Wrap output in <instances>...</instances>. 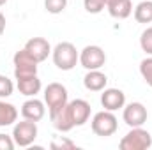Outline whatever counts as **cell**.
<instances>
[{
  "label": "cell",
  "mask_w": 152,
  "mask_h": 150,
  "mask_svg": "<svg viewBox=\"0 0 152 150\" xmlns=\"http://www.w3.org/2000/svg\"><path fill=\"white\" fill-rule=\"evenodd\" d=\"M37 138V122L23 118L21 122L14 124L12 129V140L16 147H30Z\"/></svg>",
  "instance_id": "4"
},
{
  "label": "cell",
  "mask_w": 152,
  "mask_h": 150,
  "mask_svg": "<svg viewBox=\"0 0 152 150\" xmlns=\"http://www.w3.org/2000/svg\"><path fill=\"white\" fill-rule=\"evenodd\" d=\"M80 66L85 67L87 71H94V69H101L104 64H106V53L101 46H96V44H90V46H85L81 51H80V58H78Z\"/></svg>",
  "instance_id": "5"
},
{
  "label": "cell",
  "mask_w": 152,
  "mask_h": 150,
  "mask_svg": "<svg viewBox=\"0 0 152 150\" xmlns=\"http://www.w3.org/2000/svg\"><path fill=\"white\" fill-rule=\"evenodd\" d=\"M67 99H69V94H67V88L62 83L55 81V83H50L44 88V104L48 106V111L53 110V108L67 104L69 103Z\"/></svg>",
  "instance_id": "7"
},
{
  "label": "cell",
  "mask_w": 152,
  "mask_h": 150,
  "mask_svg": "<svg viewBox=\"0 0 152 150\" xmlns=\"http://www.w3.org/2000/svg\"><path fill=\"white\" fill-rule=\"evenodd\" d=\"M4 32H5V16L0 12V37H2Z\"/></svg>",
  "instance_id": "26"
},
{
  "label": "cell",
  "mask_w": 152,
  "mask_h": 150,
  "mask_svg": "<svg viewBox=\"0 0 152 150\" xmlns=\"http://www.w3.org/2000/svg\"><path fill=\"white\" fill-rule=\"evenodd\" d=\"M67 108H69V113H71L75 127H81V125H85L90 120L92 108H90V104L85 99H75V101L67 103Z\"/></svg>",
  "instance_id": "9"
},
{
  "label": "cell",
  "mask_w": 152,
  "mask_h": 150,
  "mask_svg": "<svg viewBox=\"0 0 152 150\" xmlns=\"http://www.w3.org/2000/svg\"><path fill=\"white\" fill-rule=\"evenodd\" d=\"M134 20L138 23H152V0H143L134 7Z\"/></svg>",
  "instance_id": "18"
},
{
  "label": "cell",
  "mask_w": 152,
  "mask_h": 150,
  "mask_svg": "<svg viewBox=\"0 0 152 150\" xmlns=\"http://www.w3.org/2000/svg\"><path fill=\"white\" fill-rule=\"evenodd\" d=\"M140 74L145 79V83L152 87V55L140 62Z\"/></svg>",
  "instance_id": "19"
},
{
  "label": "cell",
  "mask_w": 152,
  "mask_h": 150,
  "mask_svg": "<svg viewBox=\"0 0 152 150\" xmlns=\"http://www.w3.org/2000/svg\"><path fill=\"white\" fill-rule=\"evenodd\" d=\"M147 108L142 103H129L127 106H124L122 111V118L129 127H142L147 122Z\"/></svg>",
  "instance_id": "8"
},
{
  "label": "cell",
  "mask_w": 152,
  "mask_h": 150,
  "mask_svg": "<svg viewBox=\"0 0 152 150\" xmlns=\"http://www.w3.org/2000/svg\"><path fill=\"white\" fill-rule=\"evenodd\" d=\"M90 127H92V133L96 136H101V138H108L117 133V127H118V122H117V117L113 115V111H108V110H103V111L96 113L90 120Z\"/></svg>",
  "instance_id": "3"
},
{
  "label": "cell",
  "mask_w": 152,
  "mask_h": 150,
  "mask_svg": "<svg viewBox=\"0 0 152 150\" xmlns=\"http://www.w3.org/2000/svg\"><path fill=\"white\" fill-rule=\"evenodd\" d=\"M12 92H14V83L5 74H0V99L11 97Z\"/></svg>",
  "instance_id": "21"
},
{
  "label": "cell",
  "mask_w": 152,
  "mask_h": 150,
  "mask_svg": "<svg viewBox=\"0 0 152 150\" xmlns=\"http://www.w3.org/2000/svg\"><path fill=\"white\" fill-rule=\"evenodd\" d=\"M16 147L14 140H12V134H2L0 133V150H12Z\"/></svg>",
  "instance_id": "25"
},
{
  "label": "cell",
  "mask_w": 152,
  "mask_h": 150,
  "mask_svg": "<svg viewBox=\"0 0 152 150\" xmlns=\"http://www.w3.org/2000/svg\"><path fill=\"white\" fill-rule=\"evenodd\" d=\"M83 7L90 14H99L106 7V0H83Z\"/></svg>",
  "instance_id": "22"
},
{
  "label": "cell",
  "mask_w": 152,
  "mask_h": 150,
  "mask_svg": "<svg viewBox=\"0 0 152 150\" xmlns=\"http://www.w3.org/2000/svg\"><path fill=\"white\" fill-rule=\"evenodd\" d=\"M44 115H46V104L36 97H30L21 104V117L27 120L39 122L44 118Z\"/></svg>",
  "instance_id": "13"
},
{
  "label": "cell",
  "mask_w": 152,
  "mask_h": 150,
  "mask_svg": "<svg viewBox=\"0 0 152 150\" xmlns=\"http://www.w3.org/2000/svg\"><path fill=\"white\" fill-rule=\"evenodd\" d=\"M140 46L142 50L147 53V55H152V27L145 28L140 36Z\"/></svg>",
  "instance_id": "23"
},
{
  "label": "cell",
  "mask_w": 152,
  "mask_h": 150,
  "mask_svg": "<svg viewBox=\"0 0 152 150\" xmlns=\"http://www.w3.org/2000/svg\"><path fill=\"white\" fill-rule=\"evenodd\" d=\"M83 85L90 92H103L108 85V78H106L104 73H101V69L87 71V74L83 78Z\"/></svg>",
  "instance_id": "15"
},
{
  "label": "cell",
  "mask_w": 152,
  "mask_h": 150,
  "mask_svg": "<svg viewBox=\"0 0 152 150\" xmlns=\"http://www.w3.org/2000/svg\"><path fill=\"white\" fill-rule=\"evenodd\" d=\"M110 2H117V0H106V4H110Z\"/></svg>",
  "instance_id": "28"
},
{
  "label": "cell",
  "mask_w": 152,
  "mask_h": 150,
  "mask_svg": "<svg viewBox=\"0 0 152 150\" xmlns=\"http://www.w3.org/2000/svg\"><path fill=\"white\" fill-rule=\"evenodd\" d=\"M16 120H18V110H16V106L0 99V127L12 125V124H16Z\"/></svg>",
  "instance_id": "17"
},
{
  "label": "cell",
  "mask_w": 152,
  "mask_h": 150,
  "mask_svg": "<svg viewBox=\"0 0 152 150\" xmlns=\"http://www.w3.org/2000/svg\"><path fill=\"white\" fill-rule=\"evenodd\" d=\"M12 64H14V78H25V76L37 74V60L23 48L20 51L14 53L12 57Z\"/></svg>",
  "instance_id": "6"
},
{
  "label": "cell",
  "mask_w": 152,
  "mask_h": 150,
  "mask_svg": "<svg viewBox=\"0 0 152 150\" xmlns=\"http://www.w3.org/2000/svg\"><path fill=\"white\" fill-rule=\"evenodd\" d=\"M25 50L37 60V62H44L50 55H51V46L48 42V39L44 37H32L27 41Z\"/></svg>",
  "instance_id": "12"
},
{
  "label": "cell",
  "mask_w": 152,
  "mask_h": 150,
  "mask_svg": "<svg viewBox=\"0 0 152 150\" xmlns=\"http://www.w3.org/2000/svg\"><path fill=\"white\" fill-rule=\"evenodd\" d=\"M67 7V0H44V9L50 14H60Z\"/></svg>",
  "instance_id": "20"
},
{
  "label": "cell",
  "mask_w": 152,
  "mask_h": 150,
  "mask_svg": "<svg viewBox=\"0 0 152 150\" xmlns=\"http://www.w3.org/2000/svg\"><path fill=\"white\" fill-rule=\"evenodd\" d=\"M120 150H149L152 147V136L143 127H131V131L120 140Z\"/></svg>",
  "instance_id": "2"
},
{
  "label": "cell",
  "mask_w": 152,
  "mask_h": 150,
  "mask_svg": "<svg viewBox=\"0 0 152 150\" xmlns=\"http://www.w3.org/2000/svg\"><path fill=\"white\" fill-rule=\"evenodd\" d=\"M106 9L110 12V16L115 20H126L133 14V2L131 0H117L106 4Z\"/></svg>",
  "instance_id": "16"
},
{
  "label": "cell",
  "mask_w": 152,
  "mask_h": 150,
  "mask_svg": "<svg viewBox=\"0 0 152 150\" xmlns=\"http://www.w3.org/2000/svg\"><path fill=\"white\" fill-rule=\"evenodd\" d=\"M48 113H50V120H51V124H53V127H55L57 131H60V133H69V131L75 127L67 104L58 106V108H53V110H50Z\"/></svg>",
  "instance_id": "10"
},
{
  "label": "cell",
  "mask_w": 152,
  "mask_h": 150,
  "mask_svg": "<svg viewBox=\"0 0 152 150\" xmlns=\"http://www.w3.org/2000/svg\"><path fill=\"white\" fill-rule=\"evenodd\" d=\"M16 87H18L20 94H23L27 97H36L42 88V83H41L37 74H32V76H25V78H18Z\"/></svg>",
  "instance_id": "14"
},
{
  "label": "cell",
  "mask_w": 152,
  "mask_h": 150,
  "mask_svg": "<svg viewBox=\"0 0 152 150\" xmlns=\"http://www.w3.org/2000/svg\"><path fill=\"white\" fill-rule=\"evenodd\" d=\"M50 149L51 150H73L76 149V143L67 140V138H62V140H53L50 143Z\"/></svg>",
  "instance_id": "24"
},
{
  "label": "cell",
  "mask_w": 152,
  "mask_h": 150,
  "mask_svg": "<svg viewBox=\"0 0 152 150\" xmlns=\"http://www.w3.org/2000/svg\"><path fill=\"white\" fill-rule=\"evenodd\" d=\"M101 104L108 111H117L126 106V94L120 88H104L101 94Z\"/></svg>",
  "instance_id": "11"
},
{
  "label": "cell",
  "mask_w": 152,
  "mask_h": 150,
  "mask_svg": "<svg viewBox=\"0 0 152 150\" xmlns=\"http://www.w3.org/2000/svg\"><path fill=\"white\" fill-rule=\"evenodd\" d=\"M51 58L53 64L57 66V69L60 71H71L75 69L80 58V51L76 50V46L73 42H58L53 50H51Z\"/></svg>",
  "instance_id": "1"
},
{
  "label": "cell",
  "mask_w": 152,
  "mask_h": 150,
  "mask_svg": "<svg viewBox=\"0 0 152 150\" xmlns=\"http://www.w3.org/2000/svg\"><path fill=\"white\" fill-rule=\"evenodd\" d=\"M5 4H7V0H0V7H2V5H5Z\"/></svg>",
  "instance_id": "27"
}]
</instances>
